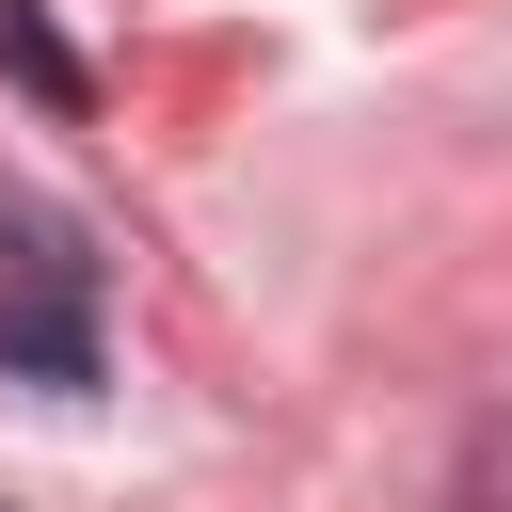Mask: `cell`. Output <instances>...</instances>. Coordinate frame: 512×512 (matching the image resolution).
I'll use <instances>...</instances> for the list:
<instances>
[{
  "label": "cell",
  "instance_id": "6da1fadb",
  "mask_svg": "<svg viewBox=\"0 0 512 512\" xmlns=\"http://www.w3.org/2000/svg\"><path fill=\"white\" fill-rule=\"evenodd\" d=\"M0 384L96 400V240L48 192H0Z\"/></svg>",
  "mask_w": 512,
  "mask_h": 512
},
{
  "label": "cell",
  "instance_id": "7a4b0ae2",
  "mask_svg": "<svg viewBox=\"0 0 512 512\" xmlns=\"http://www.w3.org/2000/svg\"><path fill=\"white\" fill-rule=\"evenodd\" d=\"M0 64H16V80L48 96V112H96V64H80L64 32H48V0H0Z\"/></svg>",
  "mask_w": 512,
  "mask_h": 512
},
{
  "label": "cell",
  "instance_id": "3957f363",
  "mask_svg": "<svg viewBox=\"0 0 512 512\" xmlns=\"http://www.w3.org/2000/svg\"><path fill=\"white\" fill-rule=\"evenodd\" d=\"M448 512H512V400L464 432V480H448Z\"/></svg>",
  "mask_w": 512,
  "mask_h": 512
},
{
  "label": "cell",
  "instance_id": "277c9868",
  "mask_svg": "<svg viewBox=\"0 0 512 512\" xmlns=\"http://www.w3.org/2000/svg\"><path fill=\"white\" fill-rule=\"evenodd\" d=\"M0 512H16V496H0Z\"/></svg>",
  "mask_w": 512,
  "mask_h": 512
}]
</instances>
